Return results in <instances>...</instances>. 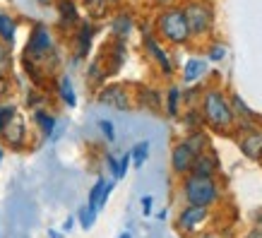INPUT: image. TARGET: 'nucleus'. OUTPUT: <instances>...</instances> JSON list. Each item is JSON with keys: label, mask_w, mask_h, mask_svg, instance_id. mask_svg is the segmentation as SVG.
Instances as JSON below:
<instances>
[{"label": "nucleus", "mask_w": 262, "mask_h": 238, "mask_svg": "<svg viewBox=\"0 0 262 238\" xmlns=\"http://www.w3.org/2000/svg\"><path fill=\"white\" fill-rule=\"evenodd\" d=\"M22 60L24 63L39 65L43 72H51L58 65L56 36H53V29L48 24H43V22L32 24L29 39H27L24 51H22Z\"/></svg>", "instance_id": "f257e3e1"}, {"label": "nucleus", "mask_w": 262, "mask_h": 238, "mask_svg": "<svg viewBox=\"0 0 262 238\" xmlns=\"http://www.w3.org/2000/svg\"><path fill=\"white\" fill-rule=\"evenodd\" d=\"M151 29H154V34H157L164 44H171V46H185V44L192 39L190 29H188L185 12H183V8H178V5L159 8Z\"/></svg>", "instance_id": "f03ea898"}, {"label": "nucleus", "mask_w": 262, "mask_h": 238, "mask_svg": "<svg viewBox=\"0 0 262 238\" xmlns=\"http://www.w3.org/2000/svg\"><path fill=\"white\" fill-rule=\"evenodd\" d=\"M202 123L212 127V130H231V125L236 123L233 111H231L229 99L219 92V89H207L202 96Z\"/></svg>", "instance_id": "7ed1b4c3"}, {"label": "nucleus", "mask_w": 262, "mask_h": 238, "mask_svg": "<svg viewBox=\"0 0 262 238\" xmlns=\"http://www.w3.org/2000/svg\"><path fill=\"white\" fill-rule=\"evenodd\" d=\"M181 192L188 205L212 207L219 200V185L214 178H202V176L185 174L181 183Z\"/></svg>", "instance_id": "20e7f679"}, {"label": "nucleus", "mask_w": 262, "mask_h": 238, "mask_svg": "<svg viewBox=\"0 0 262 238\" xmlns=\"http://www.w3.org/2000/svg\"><path fill=\"white\" fill-rule=\"evenodd\" d=\"M142 48H144V56H149V60L159 68L164 77H171V75H173V70H176L173 58L168 53V48L164 46V41L154 34V29L142 32Z\"/></svg>", "instance_id": "39448f33"}, {"label": "nucleus", "mask_w": 262, "mask_h": 238, "mask_svg": "<svg viewBox=\"0 0 262 238\" xmlns=\"http://www.w3.org/2000/svg\"><path fill=\"white\" fill-rule=\"evenodd\" d=\"M183 12H185L188 29H190L192 39H195V36H205V34H209L212 24H214V12H212V8H209L207 3H202V0H192V3H188V5L183 8Z\"/></svg>", "instance_id": "423d86ee"}, {"label": "nucleus", "mask_w": 262, "mask_h": 238, "mask_svg": "<svg viewBox=\"0 0 262 238\" xmlns=\"http://www.w3.org/2000/svg\"><path fill=\"white\" fill-rule=\"evenodd\" d=\"M209 217H212L209 207L188 205V202H185V207H183L181 212H178V217H176V229L181 231L183 236H195V233H200L202 226L209 222Z\"/></svg>", "instance_id": "0eeeda50"}, {"label": "nucleus", "mask_w": 262, "mask_h": 238, "mask_svg": "<svg viewBox=\"0 0 262 238\" xmlns=\"http://www.w3.org/2000/svg\"><path fill=\"white\" fill-rule=\"evenodd\" d=\"M0 137H3V144L12 152H22L29 147V125H27V120L22 118V113L19 111L15 113V118L3 127Z\"/></svg>", "instance_id": "6e6552de"}, {"label": "nucleus", "mask_w": 262, "mask_h": 238, "mask_svg": "<svg viewBox=\"0 0 262 238\" xmlns=\"http://www.w3.org/2000/svg\"><path fill=\"white\" fill-rule=\"evenodd\" d=\"M96 101L103 103V106H111L116 111H127L133 106V94L127 92L125 84H101L99 87V94H96Z\"/></svg>", "instance_id": "1a4fd4ad"}, {"label": "nucleus", "mask_w": 262, "mask_h": 238, "mask_svg": "<svg viewBox=\"0 0 262 238\" xmlns=\"http://www.w3.org/2000/svg\"><path fill=\"white\" fill-rule=\"evenodd\" d=\"M96 24L92 19H82L75 29H72V46H75V53L72 56L84 60L92 51V44H94V36H96Z\"/></svg>", "instance_id": "9d476101"}, {"label": "nucleus", "mask_w": 262, "mask_h": 238, "mask_svg": "<svg viewBox=\"0 0 262 238\" xmlns=\"http://www.w3.org/2000/svg\"><path fill=\"white\" fill-rule=\"evenodd\" d=\"M195 157H198V152L192 149L185 140L176 142L173 149H171V171L183 178L185 174H190V166H192V161H195Z\"/></svg>", "instance_id": "9b49d317"}, {"label": "nucleus", "mask_w": 262, "mask_h": 238, "mask_svg": "<svg viewBox=\"0 0 262 238\" xmlns=\"http://www.w3.org/2000/svg\"><path fill=\"white\" fill-rule=\"evenodd\" d=\"M56 15H58V24L63 32H72L77 24L84 19L82 17V10L77 5V0H56Z\"/></svg>", "instance_id": "f8f14e48"}, {"label": "nucleus", "mask_w": 262, "mask_h": 238, "mask_svg": "<svg viewBox=\"0 0 262 238\" xmlns=\"http://www.w3.org/2000/svg\"><path fill=\"white\" fill-rule=\"evenodd\" d=\"M125 58H127L125 41L113 39L111 44H108V48H103L101 63H103V68H106V72H108V77H111V75H118L123 63H125Z\"/></svg>", "instance_id": "ddd939ff"}, {"label": "nucleus", "mask_w": 262, "mask_h": 238, "mask_svg": "<svg viewBox=\"0 0 262 238\" xmlns=\"http://www.w3.org/2000/svg\"><path fill=\"white\" fill-rule=\"evenodd\" d=\"M108 29H111L113 39L127 41L130 34H133V29H135V17H133V12H130V10H118V12H113Z\"/></svg>", "instance_id": "4468645a"}, {"label": "nucleus", "mask_w": 262, "mask_h": 238, "mask_svg": "<svg viewBox=\"0 0 262 238\" xmlns=\"http://www.w3.org/2000/svg\"><path fill=\"white\" fill-rule=\"evenodd\" d=\"M216 171H219V159H216V154L212 149L200 152L198 157H195V161H192V166H190V174L202 176V178H214Z\"/></svg>", "instance_id": "2eb2a0df"}, {"label": "nucleus", "mask_w": 262, "mask_h": 238, "mask_svg": "<svg viewBox=\"0 0 262 238\" xmlns=\"http://www.w3.org/2000/svg\"><path fill=\"white\" fill-rule=\"evenodd\" d=\"M32 120H34V125H36V130L41 133L43 140H53V135H56V125H58V118L53 116V113L46 111L43 106H39V109H34L32 111Z\"/></svg>", "instance_id": "dca6fc26"}, {"label": "nucleus", "mask_w": 262, "mask_h": 238, "mask_svg": "<svg viewBox=\"0 0 262 238\" xmlns=\"http://www.w3.org/2000/svg\"><path fill=\"white\" fill-rule=\"evenodd\" d=\"M17 32H19V19L10 10H0V41L12 48L17 44Z\"/></svg>", "instance_id": "f3484780"}, {"label": "nucleus", "mask_w": 262, "mask_h": 238, "mask_svg": "<svg viewBox=\"0 0 262 238\" xmlns=\"http://www.w3.org/2000/svg\"><path fill=\"white\" fill-rule=\"evenodd\" d=\"M56 94H58V101L68 106V109H75L77 106V92H75V84H72V77L70 75H60L56 82Z\"/></svg>", "instance_id": "a211bd4d"}, {"label": "nucleus", "mask_w": 262, "mask_h": 238, "mask_svg": "<svg viewBox=\"0 0 262 238\" xmlns=\"http://www.w3.org/2000/svg\"><path fill=\"white\" fill-rule=\"evenodd\" d=\"M241 152L246 154L248 159H260L262 157V133L260 130H248L246 135L241 137Z\"/></svg>", "instance_id": "6ab92c4d"}, {"label": "nucleus", "mask_w": 262, "mask_h": 238, "mask_svg": "<svg viewBox=\"0 0 262 238\" xmlns=\"http://www.w3.org/2000/svg\"><path fill=\"white\" fill-rule=\"evenodd\" d=\"M205 75H207L205 58H190V60H185V65H183V82L185 84H192V82H198Z\"/></svg>", "instance_id": "aec40b11"}, {"label": "nucleus", "mask_w": 262, "mask_h": 238, "mask_svg": "<svg viewBox=\"0 0 262 238\" xmlns=\"http://www.w3.org/2000/svg\"><path fill=\"white\" fill-rule=\"evenodd\" d=\"M181 103H183V89L171 84L164 94V111L168 118H178L181 116Z\"/></svg>", "instance_id": "412c9836"}, {"label": "nucleus", "mask_w": 262, "mask_h": 238, "mask_svg": "<svg viewBox=\"0 0 262 238\" xmlns=\"http://www.w3.org/2000/svg\"><path fill=\"white\" fill-rule=\"evenodd\" d=\"M135 96H137V103H140L142 109H147V111H159L161 106H164L161 94L157 92V89H151V87H140Z\"/></svg>", "instance_id": "4be33fe9"}, {"label": "nucleus", "mask_w": 262, "mask_h": 238, "mask_svg": "<svg viewBox=\"0 0 262 238\" xmlns=\"http://www.w3.org/2000/svg\"><path fill=\"white\" fill-rule=\"evenodd\" d=\"M106 77H108V72H106V68H103L101 58H96V60H92L87 68V82L92 84V87H101V84H106Z\"/></svg>", "instance_id": "5701e85b"}, {"label": "nucleus", "mask_w": 262, "mask_h": 238, "mask_svg": "<svg viewBox=\"0 0 262 238\" xmlns=\"http://www.w3.org/2000/svg\"><path fill=\"white\" fill-rule=\"evenodd\" d=\"M149 149H151L149 140H142V142H137L135 147L130 149V166L142 168V166H144V161L149 159Z\"/></svg>", "instance_id": "b1692460"}, {"label": "nucleus", "mask_w": 262, "mask_h": 238, "mask_svg": "<svg viewBox=\"0 0 262 238\" xmlns=\"http://www.w3.org/2000/svg\"><path fill=\"white\" fill-rule=\"evenodd\" d=\"M229 103H231V111H233V118H238V120H255L253 109H248L246 101H243L238 94L231 96Z\"/></svg>", "instance_id": "393cba45"}, {"label": "nucleus", "mask_w": 262, "mask_h": 238, "mask_svg": "<svg viewBox=\"0 0 262 238\" xmlns=\"http://www.w3.org/2000/svg\"><path fill=\"white\" fill-rule=\"evenodd\" d=\"M15 68V58H12V48L5 46L0 41V77H10Z\"/></svg>", "instance_id": "a878e982"}, {"label": "nucleus", "mask_w": 262, "mask_h": 238, "mask_svg": "<svg viewBox=\"0 0 262 238\" xmlns=\"http://www.w3.org/2000/svg\"><path fill=\"white\" fill-rule=\"evenodd\" d=\"M103 185H106V178H103V176H99V178H96V183H94V185H92V190H89L87 207H92V209H94L96 214H99V198H101Z\"/></svg>", "instance_id": "bb28decb"}, {"label": "nucleus", "mask_w": 262, "mask_h": 238, "mask_svg": "<svg viewBox=\"0 0 262 238\" xmlns=\"http://www.w3.org/2000/svg\"><path fill=\"white\" fill-rule=\"evenodd\" d=\"M96 212L92 209V207H80V212H77V222H80V229H84V231H89L92 226H94V222H96Z\"/></svg>", "instance_id": "cd10ccee"}, {"label": "nucleus", "mask_w": 262, "mask_h": 238, "mask_svg": "<svg viewBox=\"0 0 262 238\" xmlns=\"http://www.w3.org/2000/svg\"><path fill=\"white\" fill-rule=\"evenodd\" d=\"M15 113H17V106H15V103L0 101V133H3V127L8 125L10 120L15 118Z\"/></svg>", "instance_id": "c85d7f7f"}, {"label": "nucleus", "mask_w": 262, "mask_h": 238, "mask_svg": "<svg viewBox=\"0 0 262 238\" xmlns=\"http://www.w3.org/2000/svg\"><path fill=\"white\" fill-rule=\"evenodd\" d=\"M183 123H185V127H188L190 133L192 130H200V127H202V113L190 109L188 113H183Z\"/></svg>", "instance_id": "c756f323"}, {"label": "nucleus", "mask_w": 262, "mask_h": 238, "mask_svg": "<svg viewBox=\"0 0 262 238\" xmlns=\"http://www.w3.org/2000/svg\"><path fill=\"white\" fill-rule=\"evenodd\" d=\"M96 125H99V133H101V137L106 142H116V125H113V120L101 118Z\"/></svg>", "instance_id": "7c9ffc66"}, {"label": "nucleus", "mask_w": 262, "mask_h": 238, "mask_svg": "<svg viewBox=\"0 0 262 238\" xmlns=\"http://www.w3.org/2000/svg\"><path fill=\"white\" fill-rule=\"evenodd\" d=\"M207 58H209L212 63L224 60V58H226V46H222V44H212V46H209V51H207Z\"/></svg>", "instance_id": "2f4dec72"}, {"label": "nucleus", "mask_w": 262, "mask_h": 238, "mask_svg": "<svg viewBox=\"0 0 262 238\" xmlns=\"http://www.w3.org/2000/svg\"><path fill=\"white\" fill-rule=\"evenodd\" d=\"M130 171V152H125L123 157H118V174H116V181H123Z\"/></svg>", "instance_id": "473e14b6"}, {"label": "nucleus", "mask_w": 262, "mask_h": 238, "mask_svg": "<svg viewBox=\"0 0 262 238\" xmlns=\"http://www.w3.org/2000/svg\"><path fill=\"white\" fill-rule=\"evenodd\" d=\"M113 188H116V181H106V185H103V190H101V198H99V212L106 207V202H108V198H111Z\"/></svg>", "instance_id": "72a5a7b5"}, {"label": "nucleus", "mask_w": 262, "mask_h": 238, "mask_svg": "<svg viewBox=\"0 0 262 238\" xmlns=\"http://www.w3.org/2000/svg\"><path fill=\"white\" fill-rule=\"evenodd\" d=\"M10 92H12V82H10V77H0V101H5L10 96Z\"/></svg>", "instance_id": "f704fd0d"}, {"label": "nucleus", "mask_w": 262, "mask_h": 238, "mask_svg": "<svg viewBox=\"0 0 262 238\" xmlns=\"http://www.w3.org/2000/svg\"><path fill=\"white\" fill-rule=\"evenodd\" d=\"M106 166H108L113 181H116V174H118V157H116V154H106Z\"/></svg>", "instance_id": "c9c22d12"}, {"label": "nucleus", "mask_w": 262, "mask_h": 238, "mask_svg": "<svg viewBox=\"0 0 262 238\" xmlns=\"http://www.w3.org/2000/svg\"><path fill=\"white\" fill-rule=\"evenodd\" d=\"M151 207H154V198H151V195H144L142 198V214L144 217L151 214Z\"/></svg>", "instance_id": "e433bc0d"}, {"label": "nucleus", "mask_w": 262, "mask_h": 238, "mask_svg": "<svg viewBox=\"0 0 262 238\" xmlns=\"http://www.w3.org/2000/svg\"><path fill=\"white\" fill-rule=\"evenodd\" d=\"M75 222H77V217H68L63 222V233H70V231L75 229Z\"/></svg>", "instance_id": "4c0bfd02"}, {"label": "nucleus", "mask_w": 262, "mask_h": 238, "mask_svg": "<svg viewBox=\"0 0 262 238\" xmlns=\"http://www.w3.org/2000/svg\"><path fill=\"white\" fill-rule=\"evenodd\" d=\"M151 3H154L157 8H168V5H173L176 0H151Z\"/></svg>", "instance_id": "58836bf2"}, {"label": "nucleus", "mask_w": 262, "mask_h": 238, "mask_svg": "<svg viewBox=\"0 0 262 238\" xmlns=\"http://www.w3.org/2000/svg\"><path fill=\"white\" fill-rule=\"evenodd\" d=\"M246 238H262V226H257V229H253L250 233H248Z\"/></svg>", "instance_id": "ea45409f"}, {"label": "nucleus", "mask_w": 262, "mask_h": 238, "mask_svg": "<svg viewBox=\"0 0 262 238\" xmlns=\"http://www.w3.org/2000/svg\"><path fill=\"white\" fill-rule=\"evenodd\" d=\"M65 233L63 231H56V229H48V238H63Z\"/></svg>", "instance_id": "a19ab883"}, {"label": "nucleus", "mask_w": 262, "mask_h": 238, "mask_svg": "<svg viewBox=\"0 0 262 238\" xmlns=\"http://www.w3.org/2000/svg\"><path fill=\"white\" fill-rule=\"evenodd\" d=\"M34 3H36V5H41V8H51L56 0H34Z\"/></svg>", "instance_id": "79ce46f5"}, {"label": "nucleus", "mask_w": 262, "mask_h": 238, "mask_svg": "<svg viewBox=\"0 0 262 238\" xmlns=\"http://www.w3.org/2000/svg\"><path fill=\"white\" fill-rule=\"evenodd\" d=\"M166 217H168V212H166V209H161V212H157V219H159V222H164Z\"/></svg>", "instance_id": "37998d69"}, {"label": "nucleus", "mask_w": 262, "mask_h": 238, "mask_svg": "<svg viewBox=\"0 0 262 238\" xmlns=\"http://www.w3.org/2000/svg\"><path fill=\"white\" fill-rule=\"evenodd\" d=\"M198 238H219L216 233H202V236H198Z\"/></svg>", "instance_id": "c03bdc74"}, {"label": "nucleus", "mask_w": 262, "mask_h": 238, "mask_svg": "<svg viewBox=\"0 0 262 238\" xmlns=\"http://www.w3.org/2000/svg\"><path fill=\"white\" fill-rule=\"evenodd\" d=\"M103 3H106V5H118L120 0H103Z\"/></svg>", "instance_id": "a18cd8bd"}, {"label": "nucleus", "mask_w": 262, "mask_h": 238, "mask_svg": "<svg viewBox=\"0 0 262 238\" xmlns=\"http://www.w3.org/2000/svg\"><path fill=\"white\" fill-rule=\"evenodd\" d=\"M3 159H5V147H0V164H3Z\"/></svg>", "instance_id": "49530a36"}, {"label": "nucleus", "mask_w": 262, "mask_h": 238, "mask_svg": "<svg viewBox=\"0 0 262 238\" xmlns=\"http://www.w3.org/2000/svg\"><path fill=\"white\" fill-rule=\"evenodd\" d=\"M118 238H133V236H130V233H127V231H125V233H120Z\"/></svg>", "instance_id": "de8ad7c7"}, {"label": "nucleus", "mask_w": 262, "mask_h": 238, "mask_svg": "<svg viewBox=\"0 0 262 238\" xmlns=\"http://www.w3.org/2000/svg\"><path fill=\"white\" fill-rule=\"evenodd\" d=\"M260 226H262V217H260Z\"/></svg>", "instance_id": "09e8293b"}]
</instances>
